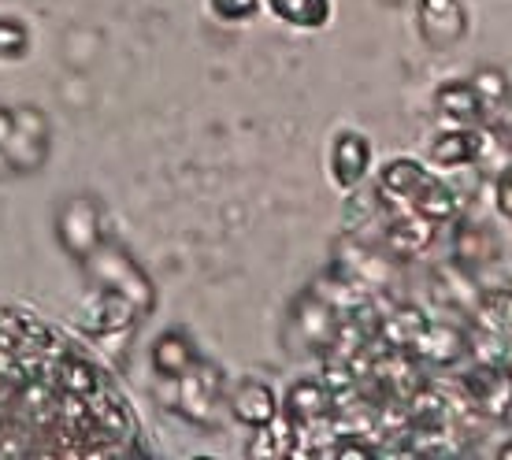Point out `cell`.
Instances as JSON below:
<instances>
[{
  "mask_svg": "<svg viewBox=\"0 0 512 460\" xmlns=\"http://www.w3.org/2000/svg\"><path fill=\"white\" fill-rule=\"evenodd\" d=\"M82 275L90 282V290H112L134 301L141 316H149L156 308V286L153 275L141 268L138 256L130 253L127 245H119L116 238H104V245L82 264Z\"/></svg>",
  "mask_w": 512,
  "mask_h": 460,
  "instance_id": "1",
  "label": "cell"
},
{
  "mask_svg": "<svg viewBox=\"0 0 512 460\" xmlns=\"http://www.w3.org/2000/svg\"><path fill=\"white\" fill-rule=\"evenodd\" d=\"M338 308L331 305V297L320 294L316 286H308L305 294L290 305V316H286V331H282V342L290 353H301V357H323L331 349L334 334H338Z\"/></svg>",
  "mask_w": 512,
  "mask_h": 460,
  "instance_id": "2",
  "label": "cell"
},
{
  "mask_svg": "<svg viewBox=\"0 0 512 460\" xmlns=\"http://www.w3.org/2000/svg\"><path fill=\"white\" fill-rule=\"evenodd\" d=\"M52 227H56V242L64 249L78 268L90 260L97 249L104 245V208L93 193H67L64 201L56 205V216H52Z\"/></svg>",
  "mask_w": 512,
  "mask_h": 460,
  "instance_id": "3",
  "label": "cell"
},
{
  "mask_svg": "<svg viewBox=\"0 0 512 460\" xmlns=\"http://www.w3.org/2000/svg\"><path fill=\"white\" fill-rule=\"evenodd\" d=\"M401 260L386 253L379 242H368V238H357V234H346L338 249H334V264L331 275L353 282L360 290H372V294H386L401 282V271H397Z\"/></svg>",
  "mask_w": 512,
  "mask_h": 460,
  "instance_id": "4",
  "label": "cell"
},
{
  "mask_svg": "<svg viewBox=\"0 0 512 460\" xmlns=\"http://www.w3.org/2000/svg\"><path fill=\"white\" fill-rule=\"evenodd\" d=\"M4 153H8V160L15 167V179L45 171L52 156V119L45 115V108H38V104H15Z\"/></svg>",
  "mask_w": 512,
  "mask_h": 460,
  "instance_id": "5",
  "label": "cell"
},
{
  "mask_svg": "<svg viewBox=\"0 0 512 460\" xmlns=\"http://www.w3.org/2000/svg\"><path fill=\"white\" fill-rule=\"evenodd\" d=\"M171 386H175V412H179L182 420L193 423V427H212L216 423L219 405L227 397V379H223L219 364L201 357Z\"/></svg>",
  "mask_w": 512,
  "mask_h": 460,
  "instance_id": "6",
  "label": "cell"
},
{
  "mask_svg": "<svg viewBox=\"0 0 512 460\" xmlns=\"http://www.w3.org/2000/svg\"><path fill=\"white\" fill-rule=\"evenodd\" d=\"M461 386L464 401L475 416L483 420H509L512 416V371L509 364H475L461 371Z\"/></svg>",
  "mask_w": 512,
  "mask_h": 460,
  "instance_id": "7",
  "label": "cell"
},
{
  "mask_svg": "<svg viewBox=\"0 0 512 460\" xmlns=\"http://www.w3.org/2000/svg\"><path fill=\"white\" fill-rule=\"evenodd\" d=\"M438 238V223H431L427 216H420L416 208L409 205H397V201H386V216H383V227L375 234V242L383 245L386 253L394 256V260H416L423 256Z\"/></svg>",
  "mask_w": 512,
  "mask_h": 460,
  "instance_id": "8",
  "label": "cell"
},
{
  "mask_svg": "<svg viewBox=\"0 0 512 460\" xmlns=\"http://www.w3.org/2000/svg\"><path fill=\"white\" fill-rule=\"evenodd\" d=\"M416 30L431 52L457 49L468 38L464 0H416Z\"/></svg>",
  "mask_w": 512,
  "mask_h": 460,
  "instance_id": "9",
  "label": "cell"
},
{
  "mask_svg": "<svg viewBox=\"0 0 512 460\" xmlns=\"http://www.w3.org/2000/svg\"><path fill=\"white\" fill-rule=\"evenodd\" d=\"M282 416L294 423L297 435H308V431L327 427L334 416L331 386L323 383L320 375H301V379H294L290 390H286V397H282Z\"/></svg>",
  "mask_w": 512,
  "mask_h": 460,
  "instance_id": "10",
  "label": "cell"
},
{
  "mask_svg": "<svg viewBox=\"0 0 512 460\" xmlns=\"http://www.w3.org/2000/svg\"><path fill=\"white\" fill-rule=\"evenodd\" d=\"M327 167H331V182L342 193H353L360 182L372 171V141L360 130H338L327 153Z\"/></svg>",
  "mask_w": 512,
  "mask_h": 460,
  "instance_id": "11",
  "label": "cell"
},
{
  "mask_svg": "<svg viewBox=\"0 0 512 460\" xmlns=\"http://www.w3.org/2000/svg\"><path fill=\"white\" fill-rule=\"evenodd\" d=\"M501 260V238L498 230L479 223L472 216L453 219V264L468 268L472 275H479L483 268Z\"/></svg>",
  "mask_w": 512,
  "mask_h": 460,
  "instance_id": "12",
  "label": "cell"
},
{
  "mask_svg": "<svg viewBox=\"0 0 512 460\" xmlns=\"http://www.w3.org/2000/svg\"><path fill=\"white\" fill-rule=\"evenodd\" d=\"M227 409H231V416L242 423V427L256 431V427H264V423H271L279 416L282 397L275 394L271 383L256 379V375H245V379H238V383L227 390Z\"/></svg>",
  "mask_w": 512,
  "mask_h": 460,
  "instance_id": "13",
  "label": "cell"
},
{
  "mask_svg": "<svg viewBox=\"0 0 512 460\" xmlns=\"http://www.w3.org/2000/svg\"><path fill=\"white\" fill-rule=\"evenodd\" d=\"M487 141L490 134L479 127H453L435 134V141L427 145V160L431 167H442V171H461L468 164H479L487 156Z\"/></svg>",
  "mask_w": 512,
  "mask_h": 460,
  "instance_id": "14",
  "label": "cell"
},
{
  "mask_svg": "<svg viewBox=\"0 0 512 460\" xmlns=\"http://www.w3.org/2000/svg\"><path fill=\"white\" fill-rule=\"evenodd\" d=\"M138 320H141V312L134 308V301H127L123 294H112V290H93L86 308H82V316H78L82 331L90 334V338L123 334Z\"/></svg>",
  "mask_w": 512,
  "mask_h": 460,
  "instance_id": "15",
  "label": "cell"
},
{
  "mask_svg": "<svg viewBox=\"0 0 512 460\" xmlns=\"http://www.w3.org/2000/svg\"><path fill=\"white\" fill-rule=\"evenodd\" d=\"M412 357L427 368H457L468 357V331L449 320H431L412 349Z\"/></svg>",
  "mask_w": 512,
  "mask_h": 460,
  "instance_id": "16",
  "label": "cell"
},
{
  "mask_svg": "<svg viewBox=\"0 0 512 460\" xmlns=\"http://www.w3.org/2000/svg\"><path fill=\"white\" fill-rule=\"evenodd\" d=\"M197 360H201V349H197L190 334L179 331V327L156 334L153 345H149V368H153V375H160L164 383L182 379Z\"/></svg>",
  "mask_w": 512,
  "mask_h": 460,
  "instance_id": "17",
  "label": "cell"
},
{
  "mask_svg": "<svg viewBox=\"0 0 512 460\" xmlns=\"http://www.w3.org/2000/svg\"><path fill=\"white\" fill-rule=\"evenodd\" d=\"M435 112L457 127H479L487 119V108L479 101V93L468 78H453V82H442L435 90Z\"/></svg>",
  "mask_w": 512,
  "mask_h": 460,
  "instance_id": "18",
  "label": "cell"
},
{
  "mask_svg": "<svg viewBox=\"0 0 512 460\" xmlns=\"http://www.w3.org/2000/svg\"><path fill=\"white\" fill-rule=\"evenodd\" d=\"M405 205L416 208L420 216H427L431 223H438V227H446V223H453V219L461 216V193L431 171V175L420 182V190L412 193Z\"/></svg>",
  "mask_w": 512,
  "mask_h": 460,
  "instance_id": "19",
  "label": "cell"
},
{
  "mask_svg": "<svg viewBox=\"0 0 512 460\" xmlns=\"http://www.w3.org/2000/svg\"><path fill=\"white\" fill-rule=\"evenodd\" d=\"M431 316H423V308L416 305H394L383 312V323H379V338H383L390 349H401V353H412L420 334L427 331Z\"/></svg>",
  "mask_w": 512,
  "mask_h": 460,
  "instance_id": "20",
  "label": "cell"
},
{
  "mask_svg": "<svg viewBox=\"0 0 512 460\" xmlns=\"http://www.w3.org/2000/svg\"><path fill=\"white\" fill-rule=\"evenodd\" d=\"M431 175V167H423L420 160H412V156H394V160H386L379 167V193H383L386 201H397V205H405L412 193L420 190V182Z\"/></svg>",
  "mask_w": 512,
  "mask_h": 460,
  "instance_id": "21",
  "label": "cell"
},
{
  "mask_svg": "<svg viewBox=\"0 0 512 460\" xmlns=\"http://www.w3.org/2000/svg\"><path fill=\"white\" fill-rule=\"evenodd\" d=\"M297 427L286 416H275L271 423H264V427H256L253 431V442L245 446V457L249 460H286L297 453Z\"/></svg>",
  "mask_w": 512,
  "mask_h": 460,
  "instance_id": "22",
  "label": "cell"
},
{
  "mask_svg": "<svg viewBox=\"0 0 512 460\" xmlns=\"http://www.w3.org/2000/svg\"><path fill=\"white\" fill-rule=\"evenodd\" d=\"M435 294L446 308H457V312H468V316H472V308H475V301H479V294H483V286L475 282L472 271L449 260L446 268L435 271Z\"/></svg>",
  "mask_w": 512,
  "mask_h": 460,
  "instance_id": "23",
  "label": "cell"
},
{
  "mask_svg": "<svg viewBox=\"0 0 512 460\" xmlns=\"http://www.w3.org/2000/svg\"><path fill=\"white\" fill-rule=\"evenodd\" d=\"M472 327L512 338V290L509 286H483L472 308Z\"/></svg>",
  "mask_w": 512,
  "mask_h": 460,
  "instance_id": "24",
  "label": "cell"
},
{
  "mask_svg": "<svg viewBox=\"0 0 512 460\" xmlns=\"http://www.w3.org/2000/svg\"><path fill=\"white\" fill-rule=\"evenodd\" d=\"M264 4L279 23L294 26V30H323L334 15L331 0H264Z\"/></svg>",
  "mask_w": 512,
  "mask_h": 460,
  "instance_id": "25",
  "label": "cell"
},
{
  "mask_svg": "<svg viewBox=\"0 0 512 460\" xmlns=\"http://www.w3.org/2000/svg\"><path fill=\"white\" fill-rule=\"evenodd\" d=\"M468 82L475 86V93H479V101H483L487 115H494L498 108H505V104L512 101V82L501 67H479V71L468 75Z\"/></svg>",
  "mask_w": 512,
  "mask_h": 460,
  "instance_id": "26",
  "label": "cell"
},
{
  "mask_svg": "<svg viewBox=\"0 0 512 460\" xmlns=\"http://www.w3.org/2000/svg\"><path fill=\"white\" fill-rule=\"evenodd\" d=\"M30 26L23 19H15V15H0V60L4 64H12V60H26L30 56Z\"/></svg>",
  "mask_w": 512,
  "mask_h": 460,
  "instance_id": "27",
  "label": "cell"
},
{
  "mask_svg": "<svg viewBox=\"0 0 512 460\" xmlns=\"http://www.w3.org/2000/svg\"><path fill=\"white\" fill-rule=\"evenodd\" d=\"M264 8V0H208V12L212 19L219 23H231V26H242V23H253L256 15Z\"/></svg>",
  "mask_w": 512,
  "mask_h": 460,
  "instance_id": "28",
  "label": "cell"
},
{
  "mask_svg": "<svg viewBox=\"0 0 512 460\" xmlns=\"http://www.w3.org/2000/svg\"><path fill=\"white\" fill-rule=\"evenodd\" d=\"M494 208H498L501 219L512 223V160L498 171V182H494Z\"/></svg>",
  "mask_w": 512,
  "mask_h": 460,
  "instance_id": "29",
  "label": "cell"
},
{
  "mask_svg": "<svg viewBox=\"0 0 512 460\" xmlns=\"http://www.w3.org/2000/svg\"><path fill=\"white\" fill-rule=\"evenodd\" d=\"M494 138H498L501 145H505V149L512 153V101L505 104V108H498V112H494Z\"/></svg>",
  "mask_w": 512,
  "mask_h": 460,
  "instance_id": "30",
  "label": "cell"
},
{
  "mask_svg": "<svg viewBox=\"0 0 512 460\" xmlns=\"http://www.w3.org/2000/svg\"><path fill=\"white\" fill-rule=\"evenodd\" d=\"M498 457H501V460H512V438L498 446Z\"/></svg>",
  "mask_w": 512,
  "mask_h": 460,
  "instance_id": "31",
  "label": "cell"
}]
</instances>
